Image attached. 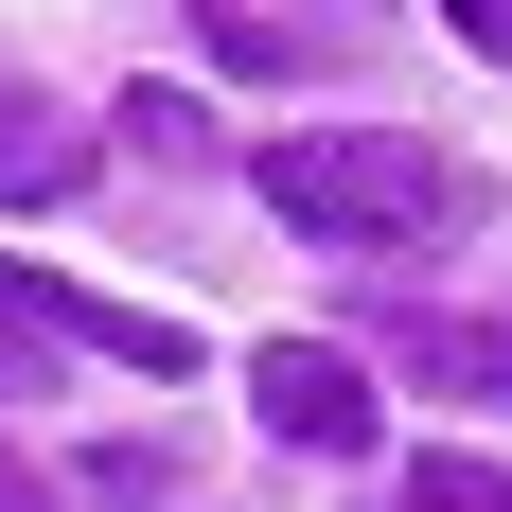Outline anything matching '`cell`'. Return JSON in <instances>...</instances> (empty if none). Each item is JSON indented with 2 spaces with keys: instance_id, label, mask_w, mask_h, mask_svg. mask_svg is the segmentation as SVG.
<instances>
[{
  "instance_id": "cell-4",
  "label": "cell",
  "mask_w": 512,
  "mask_h": 512,
  "mask_svg": "<svg viewBox=\"0 0 512 512\" xmlns=\"http://www.w3.org/2000/svg\"><path fill=\"white\" fill-rule=\"evenodd\" d=\"M53 195H89V124L0 71V212H53Z\"/></svg>"
},
{
  "instance_id": "cell-8",
  "label": "cell",
  "mask_w": 512,
  "mask_h": 512,
  "mask_svg": "<svg viewBox=\"0 0 512 512\" xmlns=\"http://www.w3.org/2000/svg\"><path fill=\"white\" fill-rule=\"evenodd\" d=\"M89 495H124V512H142V495H177V442H106V460H89Z\"/></svg>"
},
{
  "instance_id": "cell-12",
  "label": "cell",
  "mask_w": 512,
  "mask_h": 512,
  "mask_svg": "<svg viewBox=\"0 0 512 512\" xmlns=\"http://www.w3.org/2000/svg\"><path fill=\"white\" fill-rule=\"evenodd\" d=\"M0 512H53V477H36V460H18V442H0Z\"/></svg>"
},
{
  "instance_id": "cell-3",
  "label": "cell",
  "mask_w": 512,
  "mask_h": 512,
  "mask_svg": "<svg viewBox=\"0 0 512 512\" xmlns=\"http://www.w3.org/2000/svg\"><path fill=\"white\" fill-rule=\"evenodd\" d=\"M248 407L301 442V460H371V371L336 354V336H265L248 354Z\"/></svg>"
},
{
  "instance_id": "cell-2",
  "label": "cell",
  "mask_w": 512,
  "mask_h": 512,
  "mask_svg": "<svg viewBox=\"0 0 512 512\" xmlns=\"http://www.w3.org/2000/svg\"><path fill=\"white\" fill-rule=\"evenodd\" d=\"M0 301L36 318V336H71V354L142 371V389H177V371H195V336H177L159 301H106V283H53V265H0Z\"/></svg>"
},
{
  "instance_id": "cell-7",
  "label": "cell",
  "mask_w": 512,
  "mask_h": 512,
  "mask_svg": "<svg viewBox=\"0 0 512 512\" xmlns=\"http://www.w3.org/2000/svg\"><path fill=\"white\" fill-rule=\"evenodd\" d=\"M407 512H512V477H495V460H424Z\"/></svg>"
},
{
  "instance_id": "cell-10",
  "label": "cell",
  "mask_w": 512,
  "mask_h": 512,
  "mask_svg": "<svg viewBox=\"0 0 512 512\" xmlns=\"http://www.w3.org/2000/svg\"><path fill=\"white\" fill-rule=\"evenodd\" d=\"M0 389H36V318H18V301H0Z\"/></svg>"
},
{
  "instance_id": "cell-6",
  "label": "cell",
  "mask_w": 512,
  "mask_h": 512,
  "mask_svg": "<svg viewBox=\"0 0 512 512\" xmlns=\"http://www.w3.org/2000/svg\"><path fill=\"white\" fill-rule=\"evenodd\" d=\"M407 371H424V389H477V407H512V336H495V318H424V336H407Z\"/></svg>"
},
{
  "instance_id": "cell-5",
  "label": "cell",
  "mask_w": 512,
  "mask_h": 512,
  "mask_svg": "<svg viewBox=\"0 0 512 512\" xmlns=\"http://www.w3.org/2000/svg\"><path fill=\"white\" fill-rule=\"evenodd\" d=\"M195 18H212L230 53H248V71H318V53L354 36V18H301V0H195Z\"/></svg>"
},
{
  "instance_id": "cell-1",
  "label": "cell",
  "mask_w": 512,
  "mask_h": 512,
  "mask_svg": "<svg viewBox=\"0 0 512 512\" xmlns=\"http://www.w3.org/2000/svg\"><path fill=\"white\" fill-rule=\"evenodd\" d=\"M265 212L301 230V248H407V230H460V159L407 142V124H301V142L248 159Z\"/></svg>"
},
{
  "instance_id": "cell-9",
  "label": "cell",
  "mask_w": 512,
  "mask_h": 512,
  "mask_svg": "<svg viewBox=\"0 0 512 512\" xmlns=\"http://www.w3.org/2000/svg\"><path fill=\"white\" fill-rule=\"evenodd\" d=\"M124 142H142V159H212V124H195L177 89H142V106H124Z\"/></svg>"
},
{
  "instance_id": "cell-11",
  "label": "cell",
  "mask_w": 512,
  "mask_h": 512,
  "mask_svg": "<svg viewBox=\"0 0 512 512\" xmlns=\"http://www.w3.org/2000/svg\"><path fill=\"white\" fill-rule=\"evenodd\" d=\"M442 18H460V36H477V53H512V0H442Z\"/></svg>"
}]
</instances>
